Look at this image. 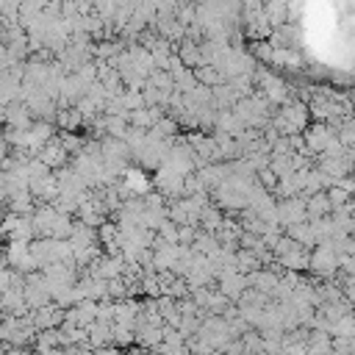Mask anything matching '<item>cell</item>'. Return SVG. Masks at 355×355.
Here are the masks:
<instances>
[{"mask_svg":"<svg viewBox=\"0 0 355 355\" xmlns=\"http://www.w3.org/2000/svg\"><path fill=\"white\" fill-rule=\"evenodd\" d=\"M336 139L338 136H336V130H333L330 122H319L316 119L311 128H305V144H308L311 153H324Z\"/></svg>","mask_w":355,"mask_h":355,"instance_id":"1","label":"cell"}]
</instances>
